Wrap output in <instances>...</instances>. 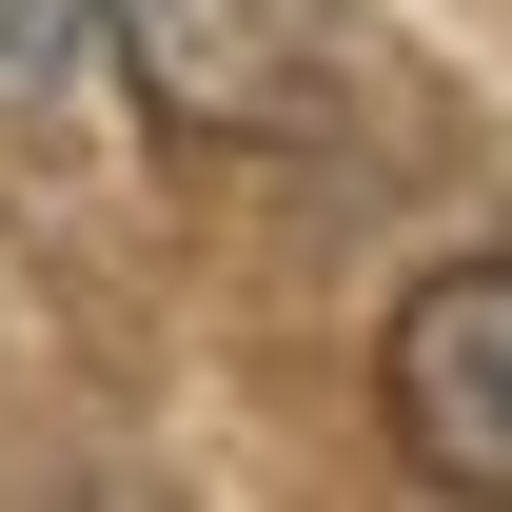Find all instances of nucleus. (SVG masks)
<instances>
[{"label": "nucleus", "mask_w": 512, "mask_h": 512, "mask_svg": "<svg viewBox=\"0 0 512 512\" xmlns=\"http://www.w3.org/2000/svg\"><path fill=\"white\" fill-rule=\"evenodd\" d=\"M99 20H119L138 99L178 138H335L355 79H375V40L335 0H99Z\"/></svg>", "instance_id": "nucleus-1"}, {"label": "nucleus", "mask_w": 512, "mask_h": 512, "mask_svg": "<svg viewBox=\"0 0 512 512\" xmlns=\"http://www.w3.org/2000/svg\"><path fill=\"white\" fill-rule=\"evenodd\" d=\"M394 434L453 493H512V256H453L394 296Z\"/></svg>", "instance_id": "nucleus-2"}, {"label": "nucleus", "mask_w": 512, "mask_h": 512, "mask_svg": "<svg viewBox=\"0 0 512 512\" xmlns=\"http://www.w3.org/2000/svg\"><path fill=\"white\" fill-rule=\"evenodd\" d=\"M79 60H99V0H0V119H40Z\"/></svg>", "instance_id": "nucleus-3"}]
</instances>
